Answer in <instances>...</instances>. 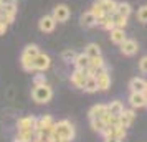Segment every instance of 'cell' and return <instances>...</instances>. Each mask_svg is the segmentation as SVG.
<instances>
[{
	"label": "cell",
	"instance_id": "6da1fadb",
	"mask_svg": "<svg viewBox=\"0 0 147 142\" xmlns=\"http://www.w3.org/2000/svg\"><path fill=\"white\" fill-rule=\"evenodd\" d=\"M53 135L56 141H63V142H69L74 139V127L69 121H60L55 122L53 127Z\"/></svg>",
	"mask_w": 147,
	"mask_h": 142
},
{
	"label": "cell",
	"instance_id": "7a4b0ae2",
	"mask_svg": "<svg viewBox=\"0 0 147 142\" xmlns=\"http://www.w3.org/2000/svg\"><path fill=\"white\" fill-rule=\"evenodd\" d=\"M32 98H33L35 102L38 104H47V102L51 101L53 98V89L50 88L48 84H36L32 89Z\"/></svg>",
	"mask_w": 147,
	"mask_h": 142
},
{
	"label": "cell",
	"instance_id": "3957f363",
	"mask_svg": "<svg viewBox=\"0 0 147 142\" xmlns=\"http://www.w3.org/2000/svg\"><path fill=\"white\" fill-rule=\"evenodd\" d=\"M51 15H53V18L56 20V23H65V22L69 20L71 10H69V7H68L66 3H58V5H55Z\"/></svg>",
	"mask_w": 147,
	"mask_h": 142
},
{
	"label": "cell",
	"instance_id": "277c9868",
	"mask_svg": "<svg viewBox=\"0 0 147 142\" xmlns=\"http://www.w3.org/2000/svg\"><path fill=\"white\" fill-rule=\"evenodd\" d=\"M94 78H96V81H98V89H99V91H107V89L111 88V75H109V71H107V68H102Z\"/></svg>",
	"mask_w": 147,
	"mask_h": 142
},
{
	"label": "cell",
	"instance_id": "5b68a950",
	"mask_svg": "<svg viewBox=\"0 0 147 142\" xmlns=\"http://www.w3.org/2000/svg\"><path fill=\"white\" fill-rule=\"evenodd\" d=\"M119 46H121V53L124 56H134L139 51V43L136 40H132V38H126Z\"/></svg>",
	"mask_w": 147,
	"mask_h": 142
},
{
	"label": "cell",
	"instance_id": "8992f818",
	"mask_svg": "<svg viewBox=\"0 0 147 142\" xmlns=\"http://www.w3.org/2000/svg\"><path fill=\"white\" fill-rule=\"evenodd\" d=\"M33 65H35V71H47L48 68L51 66V58L47 53H41L40 51V53L35 56Z\"/></svg>",
	"mask_w": 147,
	"mask_h": 142
},
{
	"label": "cell",
	"instance_id": "52a82bcc",
	"mask_svg": "<svg viewBox=\"0 0 147 142\" xmlns=\"http://www.w3.org/2000/svg\"><path fill=\"white\" fill-rule=\"evenodd\" d=\"M55 27H56V20L53 18V15H45L38 22V28L43 33H51L55 30Z\"/></svg>",
	"mask_w": 147,
	"mask_h": 142
},
{
	"label": "cell",
	"instance_id": "ba28073f",
	"mask_svg": "<svg viewBox=\"0 0 147 142\" xmlns=\"http://www.w3.org/2000/svg\"><path fill=\"white\" fill-rule=\"evenodd\" d=\"M35 126H36V117H33V116H25L17 121L18 131H35Z\"/></svg>",
	"mask_w": 147,
	"mask_h": 142
},
{
	"label": "cell",
	"instance_id": "9c48e42d",
	"mask_svg": "<svg viewBox=\"0 0 147 142\" xmlns=\"http://www.w3.org/2000/svg\"><path fill=\"white\" fill-rule=\"evenodd\" d=\"M86 69H74L73 75H71V83H73L76 88L83 89V86H84V83H86Z\"/></svg>",
	"mask_w": 147,
	"mask_h": 142
},
{
	"label": "cell",
	"instance_id": "30bf717a",
	"mask_svg": "<svg viewBox=\"0 0 147 142\" xmlns=\"http://www.w3.org/2000/svg\"><path fill=\"white\" fill-rule=\"evenodd\" d=\"M80 23H81V27L91 28V27H94V25H98V18L93 15V12H91V10H86V12H83V13H81Z\"/></svg>",
	"mask_w": 147,
	"mask_h": 142
},
{
	"label": "cell",
	"instance_id": "8fae6325",
	"mask_svg": "<svg viewBox=\"0 0 147 142\" xmlns=\"http://www.w3.org/2000/svg\"><path fill=\"white\" fill-rule=\"evenodd\" d=\"M107 112L109 111H107L106 104H94L93 108L89 109L88 116H89V119H102L104 114H107Z\"/></svg>",
	"mask_w": 147,
	"mask_h": 142
},
{
	"label": "cell",
	"instance_id": "7c38bea8",
	"mask_svg": "<svg viewBox=\"0 0 147 142\" xmlns=\"http://www.w3.org/2000/svg\"><path fill=\"white\" fill-rule=\"evenodd\" d=\"M146 84L147 81L144 78H132L131 81H129V89H131V93H146Z\"/></svg>",
	"mask_w": 147,
	"mask_h": 142
},
{
	"label": "cell",
	"instance_id": "4fadbf2b",
	"mask_svg": "<svg viewBox=\"0 0 147 142\" xmlns=\"http://www.w3.org/2000/svg\"><path fill=\"white\" fill-rule=\"evenodd\" d=\"M134 119H136V114H134L132 109H124L122 114L119 116V126H122V127L127 129L134 122Z\"/></svg>",
	"mask_w": 147,
	"mask_h": 142
},
{
	"label": "cell",
	"instance_id": "5bb4252c",
	"mask_svg": "<svg viewBox=\"0 0 147 142\" xmlns=\"http://www.w3.org/2000/svg\"><path fill=\"white\" fill-rule=\"evenodd\" d=\"M129 102H131V106L136 108V109L144 108V106H146V93H131Z\"/></svg>",
	"mask_w": 147,
	"mask_h": 142
},
{
	"label": "cell",
	"instance_id": "9a60e30c",
	"mask_svg": "<svg viewBox=\"0 0 147 142\" xmlns=\"http://www.w3.org/2000/svg\"><path fill=\"white\" fill-rule=\"evenodd\" d=\"M109 38H111V41H113L114 45H121V43L127 38V35H126V32H124V28L116 27L109 32Z\"/></svg>",
	"mask_w": 147,
	"mask_h": 142
},
{
	"label": "cell",
	"instance_id": "2e32d148",
	"mask_svg": "<svg viewBox=\"0 0 147 142\" xmlns=\"http://www.w3.org/2000/svg\"><path fill=\"white\" fill-rule=\"evenodd\" d=\"M73 65H74V68H76V69H86V68L89 66V56H88L86 53L76 55Z\"/></svg>",
	"mask_w": 147,
	"mask_h": 142
},
{
	"label": "cell",
	"instance_id": "e0dca14e",
	"mask_svg": "<svg viewBox=\"0 0 147 142\" xmlns=\"http://www.w3.org/2000/svg\"><path fill=\"white\" fill-rule=\"evenodd\" d=\"M55 122L51 116H41L40 119H36V126H35V131H43V129L51 127Z\"/></svg>",
	"mask_w": 147,
	"mask_h": 142
},
{
	"label": "cell",
	"instance_id": "ac0fdd59",
	"mask_svg": "<svg viewBox=\"0 0 147 142\" xmlns=\"http://www.w3.org/2000/svg\"><path fill=\"white\" fill-rule=\"evenodd\" d=\"M96 2L102 7L104 13L113 15L114 12H116V8H117V2H116V0H96Z\"/></svg>",
	"mask_w": 147,
	"mask_h": 142
},
{
	"label": "cell",
	"instance_id": "d6986e66",
	"mask_svg": "<svg viewBox=\"0 0 147 142\" xmlns=\"http://www.w3.org/2000/svg\"><path fill=\"white\" fill-rule=\"evenodd\" d=\"M107 111H109V114L114 116V117H119L122 114V111H124V106H122V102L121 101H111L107 104Z\"/></svg>",
	"mask_w": 147,
	"mask_h": 142
},
{
	"label": "cell",
	"instance_id": "ffe728a7",
	"mask_svg": "<svg viewBox=\"0 0 147 142\" xmlns=\"http://www.w3.org/2000/svg\"><path fill=\"white\" fill-rule=\"evenodd\" d=\"M84 53L89 56V60L91 58H96V56H101V48L98 43H89L84 46Z\"/></svg>",
	"mask_w": 147,
	"mask_h": 142
},
{
	"label": "cell",
	"instance_id": "44dd1931",
	"mask_svg": "<svg viewBox=\"0 0 147 142\" xmlns=\"http://www.w3.org/2000/svg\"><path fill=\"white\" fill-rule=\"evenodd\" d=\"M116 12L119 15H122V17H127V18H129V15L132 13V7H131V3H127V2H117Z\"/></svg>",
	"mask_w": 147,
	"mask_h": 142
},
{
	"label": "cell",
	"instance_id": "7402d4cb",
	"mask_svg": "<svg viewBox=\"0 0 147 142\" xmlns=\"http://www.w3.org/2000/svg\"><path fill=\"white\" fill-rule=\"evenodd\" d=\"M33 60H35V58H30V56H25V55H22V56H20V65H22V68H23L25 71H28V73L35 71Z\"/></svg>",
	"mask_w": 147,
	"mask_h": 142
},
{
	"label": "cell",
	"instance_id": "603a6c76",
	"mask_svg": "<svg viewBox=\"0 0 147 142\" xmlns=\"http://www.w3.org/2000/svg\"><path fill=\"white\" fill-rule=\"evenodd\" d=\"M83 89H84L86 93H96V91H98V81H96V78H94V76H88Z\"/></svg>",
	"mask_w": 147,
	"mask_h": 142
},
{
	"label": "cell",
	"instance_id": "cb8c5ba5",
	"mask_svg": "<svg viewBox=\"0 0 147 142\" xmlns=\"http://www.w3.org/2000/svg\"><path fill=\"white\" fill-rule=\"evenodd\" d=\"M111 17H113L114 27H117V28H126L127 27V17H122V15H119L117 12H114Z\"/></svg>",
	"mask_w": 147,
	"mask_h": 142
},
{
	"label": "cell",
	"instance_id": "d4e9b609",
	"mask_svg": "<svg viewBox=\"0 0 147 142\" xmlns=\"http://www.w3.org/2000/svg\"><path fill=\"white\" fill-rule=\"evenodd\" d=\"M38 53H40V48H38V45H27V46L23 48V51H22V55L30 56V58H35Z\"/></svg>",
	"mask_w": 147,
	"mask_h": 142
},
{
	"label": "cell",
	"instance_id": "484cf974",
	"mask_svg": "<svg viewBox=\"0 0 147 142\" xmlns=\"http://www.w3.org/2000/svg\"><path fill=\"white\" fill-rule=\"evenodd\" d=\"M74 58H76V51L71 50V48H68V50H65V51L61 53V60L65 61V63H73Z\"/></svg>",
	"mask_w": 147,
	"mask_h": 142
},
{
	"label": "cell",
	"instance_id": "4316f807",
	"mask_svg": "<svg viewBox=\"0 0 147 142\" xmlns=\"http://www.w3.org/2000/svg\"><path fill=\"white\" fill-rule=\"evenodd\" d=\"M106 126H107V124L102 121V119H91V127H93L96 132H99V134L104 131V127H106Z\"/></svg>",
	"mask_w": 147,
	"mask_h": 142
},
{
	"label": "cell",
	"instance_id": "83f0119b",
	"mask_svg": "<svg viewBox=\"0 0 147 142\" xmlns=\"http://www.w3.org/2000/svg\"><path fill=\"white\" fill-rule=\"evenodd\" d=\"M89 10L93 12V15L96 17V18H101V17L104 15V10H102V7H101V5L98 3V2H96V0H94V3L91 5V8H89Z\"/></svg>",
	"mask_w": 147,
	"mask_h": 142
},
{
	"label": "cell",
	"instance_id": "f1b7e54d",
	"mask_svg": "<svg viewBox=\"0 0 147 142\" xmlns=\"http://www.w3.org/2000/svg\"><path fill=\"white\" fill-rule=\"evenodd\" d=\"M137 20L140 23H147V5H142V7L137 10Z\"/></svg>",
	"mask_w": 147,
	"mask_h": 142
},
{
	"label": "cell",
	"instance_id": "f546056e",
	"mask_svg": "<svg viewBox=\"0 0 147 142\" xmlns=\"http://www.w3.org/2000/svg\"><path fill=\"white\" fill-rule=\"evenodd\" d=\"M139 69H140V73L147 75V55L142 56V58L139 60Z\"/></svg>",
	"mask_w": 147,
	"mask_h": 142
},
{
	"label": "cell",
	"instance_id": "4dcf8cb0",
	"mask_svg": "<svg viewBox=\"0 0 147 142\" xmlns=\"http://www.w3.org/2000/svg\"><path fill=\"white\" fill-rule=\"evenodd\" d=\"M36 84H47V79H45V76L43 75H36L33 79V86H36Z\"/></svg>",
	"mask_w": 147,
	"mask_h": 142
},
{
	"label": "cell",
	"instance_id": "1f68e13d",
	"mask_svg": "<svg viewBox=\"0 0 147 142\" xmlns=\"http://www.w3.org/2000/svg\"><path fill=\"white\" fill-rule=\"evenodd\" d=\"M7 23L5 22H0V35H5V32H7Z\"/></svg>",
	"mask_w": 147,
	"mask_h": 142
},
{
	"label": "cell",
	"instance_id": "d6a6232c",
	"mask_svg": "<svg viewBox=\"0 0 147 142\" xmlns=\"http://www.w3.org/2000/svg\"><path fill=\"white\" fill-rule=\"evenodd\" d=\"M104 142H122V141L116 139V137H104Z\"/></svg>",
	"mask_w": 147,
	"mask_h": 142
},
{
	"label": "cell",
	"instance_id": "836d02e7",
	"mask_svg": "<svg viewBox=\"0 0 147 142\" xmlns=\"http://www.w3.org/2000/svg\"><path fill=\"white\" fill-rule=\"evenodd\" d=\"M3 5H8V3H17V0H0Z\"/></svg>",
	"mask_w": 147,
	"mask_h": 142
},
{
	"label": "cell",
	"instance_id": "e575fe53",
	"mask_svg": "<svg viewBox=\"0 0 147 142\" xmlns=\"http://www.w3.org/2000/svg\"><path fill=\"white\" fill-rule=\"evenodd\" d=\"M146 108H147V93H146Z\"/></svg>",
	"mask_w": 147,
	"mask_h": 142
},
{
	"label": "cell",
	"instance_id": "d590c367",
	"mask_svg": "<svg viewBox=\"0 0 147 142\" xmlns=\"http://www.w3.org/2000/svg\"><path fill=\"white\" fill-rule=\"evenodd\" d=\"M146 93H147V84H146Z\"/></svg>",
	"mask_w": 147,
	"mask_h": 142
}]
</instances>
